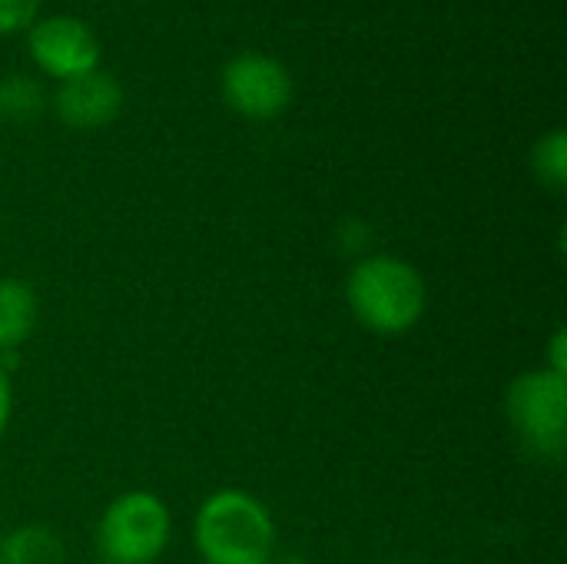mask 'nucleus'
Returning a JSON list of instances; mask_svg holds the SVG:
<instances>
[{
  "label": "nucleus",
  "mask_w": 567,
  "mask_h": 564,
  "mask_svg": "<svg viewBox=\"0 0 567 564\" xmlns=\"http://www.w3.org/2000/svg\"><path fill=\"white\" fill-rule=\"evenodd\" d=\"M219 90L233 113L266 123L289 110L296 86L282 60L269 53H236L219 73Z\"/></svg>",
  "instance_id": "5"
},
{
  "label": "nucleus",
  "mask_w": 567,
  "mask_h": 564,
  "mask_svg": "<svg viewBox=\"0 0 567 564\" xmlns=\"http://www.w3.org/2000/svg\"><path fill=\"white\" fill-rule=\"evenodd\" d=\"M532 173L542 186L551 193H561L567 186V133L551 130L532 146Z\"/></svg>",
  "instance_id": "10"
},
{
  "label": "nucleus",
  "mask_w": 567,
  "mask_h": 564,
  "mask_svg": "<svg viewBox=\"0 0 567 564\" xmlns=\"http://www.w3.org/2000/svg\"><path fill=\"white\" fill-rule=\"evenodd\" d=\"M120 110H123V86L103 70L66 80L53 93V113L70 130H103L120 116Z\"/></svg>",
  "instance_id": "7"
},
{
  "label": "nucleus",
  "mask_w": 567,
  "mask_h": 564,
  "mask_svg": "<svg viewBox=\"0 0 567 564\" xmlns=\"http://www.w3.org/2000/svg\"><path fill=\"white\" fill-rule=\"evenodd\" d=\"M505 419L522 449L542 462H561L567 452V379L528 369L505 392Z\"/></svg>",
  "instance_id": "3"
},
{
  "label": "nucleus",
  "mask_w": 567,
  "mask_h": 564,
  "mask_svg": "<svg viewBox=\"0 0 567 564\" xmlns=\"http://www.w3.org/2000/svg\"><path fill=\"white\" fill-rule=\"evenodd\" d=\"M346 306L362 329L375 336H405L429 309V286L409 259L372 253L352 263L346 276Z\"/></svg>",
  "instance_id": "1"
},
{
  "label": "nucleus",
  "mask_w": 567,
  "mask_h": 564,
  "mask_svg": "<svg viewBox=\"0 0 567 564\" xmlns=\"http://www.w3.org/2000/svg\"><path fill=\"white\" fill-rule=\"evenodd\" d=\"M193 545L203 564H272L279 532L272 512L256 495L219 489L196 509Z\"/></svg>",
  "instance_id": "2"
},
{
  "label": "nucleus",
  "mask_w": 567,
  "mask_h": 564,
  "mask_svg": "<svg viewBox=\"0 0 567 564\" xmlns=\"http://www.w3.org/2000/svg\"><path fill=\"white\" fill-rule=\"evenodd\" d=\"M40 13V0H0V37L30 30Z\"/></svg>",
  "instance_id": "12"
},
{
  "label": "nucleus",
  "mask_w": 567,
  "mask_h": 564,
  "mask_svg": "<svg viewBox=\"0 0 567 564\" xmlns=\"http://www.w3.org/2000/svg\"><path fill=\"white\" fill-rule=\"evenodd\" d=\"M173 539V515L153 492L116 495L96 525V552L103 564H156Z\"/></svg>",
  "instance_id": "4"
},
{
  "label": "nucleus",
  "mask_w": 567,
  "mask_h": 564,
  "mask_svg": "<svg viewBox=\"0 0 567 564\" xmlns=\"http://www.w3.org/2000/svg\"><path fill=\"white\" fill-rule=\"evenodd\" d=\"M27 53L40 73L53 76L56 83H66V80L100 70L103 47H100L96 30L86 20L73 13H50L30 23Z\"/></svg>",
  "instance_id": "6"
},
{
  "label": "nucleus",
  "mask_w": 567,
  "mask_h": 564,
  "mask_svg": "<svg viewBox=\"0 0 567 564\" xmlns=\"http://www.w3.org/2000/svg\"><path fill=\"white\" fill-rule=\"evenodd\" d=\"M43 110V90L37 80L13 73L0 80V116L10 123H27Z\"/></svg>",
  "instance_id": "11"
},
{
  "label": "nucleus",
  "mask_w": 567,
  "mask_h": 564,
  "mask_svg": "<svg viewBox=\"0 0 567 564\" xmlns=\"http://www.w3.org/2000/svg\"><path fill=\"white\" fill-rule=\"evenodd\" d=\"M37 289L27 279H0V356L17 352L37 329Z\"/></svg>",
  "instance_id": "8"
},
{
  "label": "nucleus",
  "mask_w": 567,
  "mask_h": 564,
  "mask_svg": "<svg viewBox=\"0 0 567 564\" xmlns=\"http://www.w3.org/2000/svg\"><path fill=\"white\" fill-rule=\"evenodd\" d=\"M0 564H66V545L50 525H20L0 535Z\"/></svg>",
  "instance_id": "9"
},
{
  "label": "nucleus",
  "mask_w": 567,
  "mask_h": 564,
  "mask_svg": "<svg viewBox=\"0 0 567 564\" xmlns=\"http://www.w3.org/2000/svg\"><path fill=\"white\" fill-rule=\"evenodd\" d=\"M548 372L555 376H565L567 379V332L565 329H555L551 342H548V362H545Z\"/></svg>",
  "instance_id": "13"
},
{
  "label": "nucleus",
  "mask_w": 567,
  "mask_h": 564,
  "mask_svg": "<svg viewBox=\"0 0 567 564\" xmlns=\"http://www.w3.org/2000/svg\"><path fill=\"white\" fill-rule=\"evenodd\" d=\"M10 419H13V382H10V372L0 366V439L10 429Z\"/></svg>",
  "instance_id": "14"
}]
</instances>
